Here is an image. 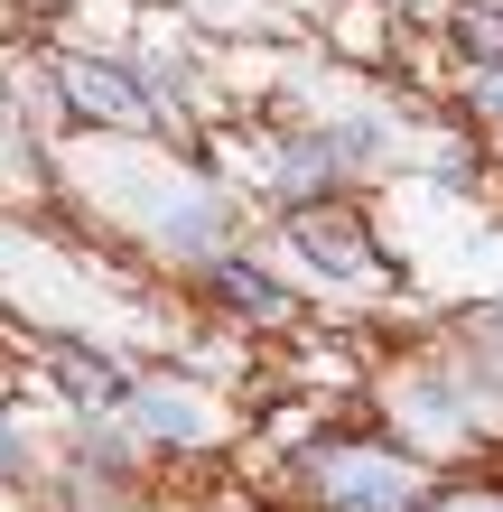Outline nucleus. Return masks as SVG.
I'll return each instance as SVG.
<instances>
[{
	"mask_svg": "<svg viewBox=\"0 0 503 512\" xmlns=\"http://www.w3.org/2000/svg\"><path fill=\"white\" fill-rule=\"evenodd\" d=\"M317 485H327L336 512H420V475L401 457H382V447H336V457H317Z\"/></svg>",
	"mask_w": 503,
	"mask_h": 512,
	"instance_id": "obj_1",
	"label": "nucleus"
},
{
	"mask_svg": "<svg viewBox=\"0 0 503 512\" xmlns=\"http://www.w3.org/2000/svg\"><path fill=\"white\" fill-rule=\"evenodd\" d=\"M56 84H66V103L84 112V122H112V131H140V122H159V103L140 94V84H131L122 66H94V56H75V66L56 75Z\"/></svg>",
	"mask_w": 503,
	"mask_h": 512,
	"instance_id": "obj_2",
	"label": "nucleus"
},
{
	"mask_svg": "<svg viewBox=\"0 0 503 512\" xmlns=\"http://www.w3.org/2000/svg\"><path fill=\"white\" fill-rule=\"evenodd\" d=\"M289 243H299L327 280H354V270L373 261V243L354 233V215H336V205H299V224H289Z\"/></svg>",
	"mask_w": 503,
	"mask_h": 512,
	"instance_id": "obj_3",
	"label": "nucleus"
},
{
	"mask_svg": "<svg viewBox=\"0 0 503 512\" xmlns=\"http://www.w3.org/2000/svg\"><path fill=\"white\" fill-rule=\"evenodd\" d=\"M205 289H215L224 317H252V326H289V289L252 261H205Z\"/></svg>",
	"mask_w": 503,
	"mask_h": 512,
	"instance_id": "obj_4",
	"label": "nucleus"
},
{
	"mask_svg": "<svg viewBox=\"0 0 503 512\" xmlns=\"http://www.w3.org/2000/svg\"><path fill=\"white\" fill-rule=\"evenodd\" d=\"M56 382H66L75 401H103V410H112V401H122V391H131L112 354H84V345H56Z\"/></svg>",
	"mask_w": 503,
	"mask_h": 512,
	"instance_id": "obj_5",
	"label": "nucleus"
},
{
	"mask_svg": "<svg viewBox=\"0 0 503 512\" xmlns=\"http://www.w3.org/2000/svg\"><path fill=\"white\" fill-rule=\"evenodd\" d=\"M159 243H168V252H187V261H205V252L224 243V205H177V215L159 224Z\"/></svg>",
	"mask_w": 503,
	"mask_h": 512,
	"instance_id": "obj_6",
	"label": "nucleus"
},
{
	"mask_svg": "<svg viewBox=\"0 0 503 512\" xmlns=\"http://www.w3.org/2000/svg\"><path fill=\"white\" fill-rule=\"evenodd\" d=\"M140 429L150 438H205V410L187 391H150V401H140Z\"/></svg>",
	"mask_w": 503,
	"mask_h": 512,
	"instance_id": "obj_7",
	"label": "nucleus"
},
{
	"mask_svg": "<svg viewBox=\"0 0 503 512\" xmlns=\"http://www.w3.org/2000/svg\"><path fill=\"white\" fill-rule=\"evenodd\" d=\"M457 47L476 56V66H503V10L476 0V10H457Z\"/></svg>",
	"mask_w": 503,
	"mask_h": 512,
	"instance_id": "obj_8",
	"label": "nucleus"
},
{
	"mask_svg": "<svg viewBox=\"0 0 503 512\" xmlns=\"http://www.w3.org/2000/svg\"><path fill=\"white\" fill-rule=\"evenodd\" d=\"M336 140H299V159H289V187H317V177H327V187H336Z\"/></svg>",
	"mask_w": 503,
	"mask_h": 512,
	"instance_id": "obj_9",
	"label": "nucleus"
},
{
	"mask_svg": "<svg viewBox=\"0 0 503 512\" xmlns=\"http://www.w3.org/2000/svg\"><path fill=\"white\" fill-rule=\"evenodd\" d=\"M19 475H28V447H19L10 419H0V485H19Z\"/></svg>",
	"mask_w": 503,
	"mask_h": 512,
	"instance_id": "obj_10",
	"label": "nucleus"
},
{
	"mask_svg": "<svg viewBox=\"0 0 503 512\" xmlns=\"http://www.w3.org/2000/svg\"><path fill=\"white\" fill-rule=\"evenodd\" d=\"M485 103H494V112H503V84H485Z\"/></svg>",
	"mask_w": 503,
	"mask_h": 512,
	"instance_id": "obj_11",
	"label": "nucleus"
},
{
	"mask_svg": "<svg viewBox=\"0 0 503 512\" xmlns=\"http://www.w3.org/2000/svg\"><path fill=\"white\" fill-rule=\"evenodd\" d=\"M457 512H503V503H457Z\"/></svg>",
	"mask_w": 503,
	"mask_h": 512,
	"instance_id": "obj_12",
	"label": "nucleus"
}]
</instances>
